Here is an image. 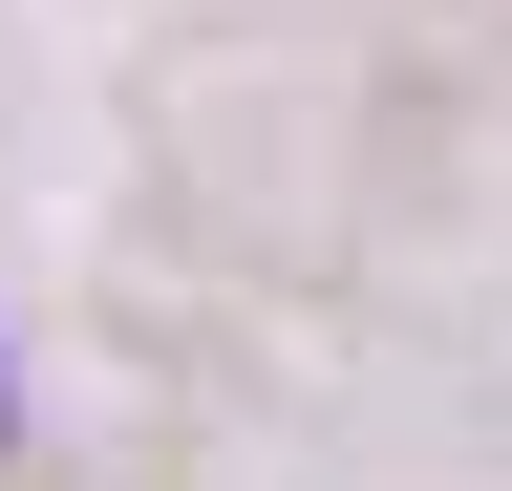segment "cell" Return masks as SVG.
<instances>
[{
  "instance_id": "cell-1",
  "label": "cell",
  "mask_w": 512,
  "mask_h": 491,
  "mask_svg": "<svg viewBox=\"0 0 512 491\" xmlns=\"http://www.w3.org/2000/svg\"><path fill=\"white\" fill-rule=\"evenodd\" d=\"M0 427H22V406H0Z\"/></svg>"
}]
</instances>
